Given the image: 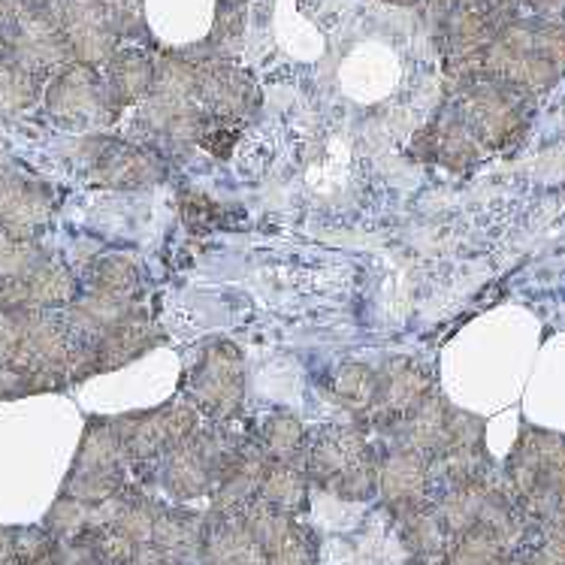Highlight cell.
<instances>
[{
    "instance_id": "1",
    "label": "cell",
    "mask_w": 565,
    "mask_h": 565,
    "mask_svg": "<svg viewBox=\"0 0 565 565\" xmlns=\"http://www.w3.org/2000/svg\"><path fill=\"white\" fill-rule=\"evenodd\" d=\"M0 52L40 79L67 67L61 0H0Z\"/></svg>"
},
{
    "instance_id": "2",
    "label": "cell",
    "mask_w": 565,
    "mask_h": 565,
    "mask_svg": "<svg viewBox=\"0 0 565 565\" xmlns=\"http://www.w3.org/2000/svg\"><path fill=\"white\" fill-rule=\"evenodd\" d=\"M61 28L73 61L100 67L121 40L142 34V0H61Z\"/></svg>"
},
{
    "instance_id": "3",
    "label": "cell",
    "mask_w": 565,
    "mask_h": 565,
    "mask_svg": "<svg viewBox=\"0 0 565 565\" xmlns=\"http://www.w3.org/2000/svg\"><path fill=\"white\" fill-rule=\"evenodd\" d=\"M306 475L345 499H366L379 490V460L358 429H327L306 454Z\"/></svg>"
},
{
    "instance_id": "4",
    "label": "cell",
    "mask_w": 565,
    "mask_h": 565,
    "mask_svg": "<svg viewBox=\"0 0 565 565\" xmlns=\"http://www.w3.org/2000/svg\"><path fill=\"white\" fill-rule=\"evenodd\" d=\"M127 469V454L118 436L116 420L92 417L88 429L79 441L76 460L70 466L61 497L79 499L88 505H97L104 499L116 497L121 490Z\"/></svg>"
},
{
    "instance_id": "5",
    "label": "cell",
    "mask_w": 565,
    "mask_h": 565,
    "mask_svg": "<svg viewBox=\"0 0 565 565\" xmlns=\"http://www.w3.org/2000/svg\"><path fill=\"white\" fill-rule=\"evenodd\" d=\"M46 113L64 127H94L118 118L104 76L79 61H70L52 76L46 85Z\"/></svg>"
},
{
    "instance_id": "6",
    "label": "cell",
    "mask_w": 565,
    "mask_h": 565,
    "mask_svg": "<svg viewBox=\"0 0 565 565\" xmlns=\"http://www.w3.org/2000/svg\"><path fill=\"white\" fill-rule=\"evenodd\" d=\"M116 429L127 460H154L194 436L200 429V408L191 399H173L142 415L116 417Z\"/></svg>"
},
{
    "instance_id": "7",
    "label": "cell",
    "mask_w": 565,
    "mask_h": 565,
    "mask_svg": "<svg viewBox=\"0 0 565 565\" xmlns=\"http://www.w3.org/2000/svg\"><path fill=\"white\" fill-rule=\"evenodd\" d=\"M88 182L97 188H149L163 179L161 154H151L118 139L92 137L79 146Z\"/></svg>"
},
{
    "instance_id": "8",
    "label": "cell",
    "mask_w": 565,
    "mask_h": 565,
    "mask_svg": "<svg viewBox=\"0 0 565 565\" xmlns=\"http://www.w3.org/2000/svg\"><path fill=\"white\" fill-rule=\"evenodd\" d=\"M188 391H191V403L206 415L218 420L236 415L245 396V370L239 351L227 342L209 348L191 372Z\"/></svg>"
},
{
    "instance_id": "9",
    "label": "cell",
    "mask_w": 565,
    "mask_h": 565,
    "mask_svg": "<svg viewBox=\"0 0 565 565\" xmlns=\"http://www.w3.org/2000/svg\"><path fill=\"white\" fill-rule=\"evenodd\" d=\"M55 212V194L43 179L0 161V233L12 239H36Z\"/></svg>"
},
{
    "instance_id": "10",
    "label": "cell",
    "mask_w": 565,
    "mask_h": 565,
    "mask_svg": "<svg viewBox=\"0 0 565 565\" xmlns=\"http://www.w3.org/2000/svg\"><path fill=\"white\" fill-rule=\"evenodd\" d=\"M429 481V460L415 450H393L379 462V493L393 511H415L424 508Z\"/></svg>"
},
{
    "instance_id": "11",
    "label": "cell",
    "mask_w": 565,
    "mask_h": 565,
    "mask_svg": "<svg viewBox=\"0 0 565 565\" xmlns=\"http://www.w3.org/2000/svg\"><path fill=\"white\" fill-rule=\"evenodd\" d=\"M203 565H266V554L245 530L239 514H212L206 520V542H203Z\"/></svg>"
},
{
    "instance_id": "12",
    "label": "cell",
    "mask_w": 565,
    "mask_h": 565,
    "mask_svg": "<svg viewBox=\"0 0 565 565\" xmlns=\"http://www.w3.org/2000/svg\"><path fill=\"white\" fill-rule=\"evenodd\" d=\"M158 345V330L142 315H130L125 323H118L113 333H106L88 354V375L121 370L130 360L142 358L149 348Z\"/></svg>"
},
{
    "instance_id": "13",
    "label": "cell",
    "mask_w": 565,
    "mask_h": 565,
    "mask_svg": "<svg viewBox=\"0 0 565 565\" xmlns=\"http://www.w3.org/2000/svg\"><path fill=\"white\" fill-rule=\"evenodd\" d=\"M429 379L427 372L417 370L415 363L396 360L387 370L379 372V399H375V417L381 420H403L412 408L427 399Z\"/></svg>"
},
{
    "instance_id": "14",
    "label": "cell",
    "mask_w": 565,
    "mask_h": 565,
    "mask_svg": "<svg viewBox=\"0 0 565 565\" xmlns=\"http://www.w3.org/2000/svg\"><path fill=\"white\" fill-rule=\"evenodd\" d=\"M206 520L191 511H158L154 520V535L151 544L161 551L167 559H173L175 565H188L191 559L203 554V542H206Z\"/></svg>"
},
{
    "instance_id": "15",
    "label": "cell",
    "mask_w": 565,
    "mask_h": 565,
    "mask_svg": "<svg viewBox=\"0 0 565 565\" xmlns=\"http://www.w3.org/2000/svg\"><path fill=\"white\" fill-rule=\"evenodd\" d=\"M151 82H154V61L142 49H118L116 55L106 61V92L118 113L149 97Z\"/></svg>"
},
{
    "instance_id": "16",
    "label": "cell",
    "mask_w": 565,
    "mask_h": 565,
    "mask_svg": "<svg viewBox=\"0 0 565 565\" xmlns=\"http://www.w3.org/2000/svg\"><path fill=\"white\" fill-rule=\"evenodd\" d=\"M450 408L441 399H424L399 420V439L405 450H415L424 457H439L448 441Z\"/></svg>"
},
{
    "instance_id": "17",
    "label": "cell",
    "mask_w": 565,
    "mask_h": 565,
    "mask_svg": "<svg viewBox=\"0 0 565 565\" xmlns=\"http://www.w3.org/2000/svg\"><path fill=\"white\" fill-rule=\"evenodd\" d=\"M309 497V475L300 472L297 466H285V462H273L264 475V484L257 499H264L266 505H273L281 514H297L306 505Z\"/></svg>"
},
{
    "instance_id": "18",
    "label": "cell",
    "mask_w": 565,
    "mask_h": 565,
    "mask_svg": "<svg viewBox=\"0 0 565 565\" xmlns=\"http://www.w3.org/2000/svg\"><path fill=\"white\" fill-rule=\"evenodd\" d=\"M260 450L273 462H294L306 457V429L294 415L288 412H278L264 424V436H260Z\"/></svg>"
},
{
    "instance_id": "19",
    "label": "cell",
    "mask_w": 565,
    "mask_h": 565,
    "mask_svg": "<svg viewBox=\"0 0 565 565\" xmlns=\"http://www.w3.org/2000/svg\"><path fill=\"white\" fill-rule=\"evenodd\" d=\"M40 76L0 52V116H22L40 97Z\"/></svg>"
},
{
    "instance_id": "20",
    "label": "cell",
    "mask_w": 565,
    "mask_h": 565,
    "mask_svg": "<svg viewBox=\"0 0 565 565\" xmlns=\"http://www.w3.org/2000/svg\"><path fill=\"white\" fill-rule=\"evenodd\" d=\"M333 396L351 412L366 415L379 399V372H372L363 363H348L333 375Z\"/></svg>"
},
{
    "instance_id": "21",
    "label": "cell",
    "mask_w": 565,
    "mask_h": 565,
    "mask_svg": "<svg viewBox=\"0 0 565 565\" xmlns=\"http://www.w3.org/2000/svg\"><path fill=\"white\" fill-rule=\"evenodd\" d=\"M487 490L490 487L484 481H475V484L454 487L445 502L439 508V520L445 532L450 535H462L478 526V518H481V505H484Z\"/></svg>"
},
{
    "instance_id": "22",
    "label": "cell",
    "mask_w": 565,
    "mask_h": 565,
    "mask_svg": "<svg viewBox=\"0 0 565 565\" xmlns=\"http://www.w3.org/2000/svg\"><path fill=\"white\" fill-rule=\"evenodd\" d=\"M239 518H243L245 530L252 532L254 542L264 547V554L276 551L278 544L288 539V532L294 530V518H290V514H281V511H276L273 505H266L264 499H254L252 505L245 508Z\"/></svg>"
},
{
    "instance_id": "23",
    "label": "cell",
    "mask_w": 565,
    "mask_h": 565,
    "mask_svg": "<svg viewBox=\"0 0 565 565\" xmlns=\"http://www.w3.org/2000/svg\"><path fill=\"white\" fill-rule=\"evenodd\" d=\"M43 526H46V532L55 542L82 539V535L92 532V505H88V502H79V499L58 497L55 499V505L46 511Z\"/></svg>"
},
{
    "instance_id": "24",
    "label": "cell",
    "mask_w": 565,
    "mask_h": 565,
    "mask_svg": "<svg viewBox=\"0 0 565 565\" xmlns=\"http://www.w3.org/2000/svg\"><path fill=\"white\" fill-rule=\"evenodd\" d=\"M448 565H505V544L481 526L457 535Z\"/></svg>"
},
{
    "instance_id": "25",
    "label": "cell",
    "mask_w": 565,
    "mask_h": 565,
    "mask_svg": "<svg viewBox=\"0 0 565 565\" xmlns=\"http://www.w3.org/2000/svg\"><path fill=\"white\" fill-rule=\"evenodd\" d=\"M399 518H403L405 544L417 556H433L445 547V535L448 532L441 526L439 514H429L427 508H415V511H405Z\"/></svg>"
},
{
    "instance_id": "26",
    "label": "cell",
    "mask_w": 565,
    "mask_h": 565,
    "mask_svg": "<svg viewBox=\"0 0 565 565\" xmlns=\"http://www.w3.org/2000/svg\"><path fill=\"white\" fill-rule=\"evenodd\" d=\"M43 257L46 252L36 245V239H12L7 233H0V288L28 276Z\"/></svg>"
},
{
    "instance_id": "27",
    "label": "cell",
    "mask_w": 565,
    "mask_h": 565,
    "mask_svg": "<svg viewBox=\"0 0 565 565\" xmlns=\"http://www.w3.org/2000/svg\"><path fill=\"white\" fill-rule=\"evenodd\" d=\"M139 288V269L127 257H104L97 260L92 269V290H104V294H116L134 300Z\"/></svg>"
},
{
    "instance_id": "28",
    "label": "cell",
    "mask_w": 565,
    "mask_h": 565,
    "mask_svg": "<svg viewBox=\"0 0 565 565\" xmlns=\"http://www.w3.org/2000/svg\"><path fill=\"white\" fill-rule=\"evenodd\" d=\"M158 511L161 508H154L146 499H125V508H121V514H118L116 526L113 530L121 532L127 542L134 544H149L151 535H154V520H158Z\"/></svg>"
},
{
    "instance_id": "29",
    "label": "cell",
    "mask_w": 565,
    "mask_h": 565,
    "mask_svg": "<svg viewBox=\"0 0 565 565\" xmlns=\"http://www.w3.org/2000/svg\"><path fill=\"white\" fill-rule=\"evenodd\" d=\"M55 551V539L49 535L46 526H15L12 530V554L15 563L34 565L49 559Z\"/></svg>"
},
{
    "instance_id": "30",
    "label": "cell",
    "mask_w": 565,
    "mask_h": 565,
    "mask_svg": "<svg viewBox=\"0 0 565 565\" xmlns=\"http://www.w3.org/2000/svg\"><path fill=\"white\" fill-rule=\"evenodd\" d=\"M266 565H315V542L309 532L294 523L288 539L266 554Z\"/></svg>"
},
{
    "instance_id": "31",
    "label": "cell",
    "mask_w": 565,
    "mask_h": 565,
    "mask_svg": "<svg viewBox=\"0 0 565 565\" xmlns=\"http://www.w3.org/2000/svg\"><path fill=\"white\" fill-rule=\"evenodd\" d=\"M88 535H92L97 565H130L137 544L127 542L121 532L100 530V532H88Z\"/></svg>"
},
{
    "instance_id": "32",
    "label": "cell",
    "mask_w": 565,
    "mask_h": 565,
    "mask_svg": "<svg viewBox=\"0 0 565 565\" xmlns=\"http://www.w3.org/2000/svg\"><path fill=\"white\" fill-rule=\"evenodd\" d=\"M46 381H40L36 375L15 370L10 363H0V399H22L31 393H49Z\"/></svg>"
},
{
    "instance_id": "33",
    "label": "cell",
    "mask_w": 565,
    "mask_h": 565,
    "mask_svg": "<svg viewBox=\"0 0 565 565\" xmlns=\"http://www.w3.org/2000/svg\"><path fill=\"white\" fill-rule=\"evenodd\" d=\"M49 559H52V565H97L92 535L70 539V542H55V551H52Z\"/></svg>"
},
{
    "instance_id": "34",
    "label": "cell",
    "mask_w": 565,
    "mask_h": 565,
    "mask_svg": "<svg viewBox=\"0 0 565 565\" xmlns=\"http://www.w3.org/2000/svg\"><path fill=\"white\" fill-rule=\"evenodd\" d=\"M542 556L551 565H565V532L563 530H551L547 532V539H544Z\"/></svg>"
},
{
    "instance_id": "35",
    "label": "cell",
    "mask_w": 565,
    "mask_h": 565,
    "mask_svg": "<svg viewBox=\"0 0 565 565\" xmlns=\"http://www.w3.org/2000/svg\"><path fill=\"white\" fill-rule=\"evenodd\" d=\"M15 554H12V530L10 526H0V565L12 563Z\"/></svg>"
},
{
    "instance_id": "36",
    "label": "cell",
    "mask_w": 565,
    "mask_h": 565,
    "mask_svg": "<svg viewBox=\"0 0 565 565\" xmlns=\"http://www.w3.org/2000/svg\"><path fill=\"white\" fill-rule=\"evenodd\" d=\"M547 520L554 523L556 530L565 532V493H563V497H556V502H554V508H551V514H547Z\"/></svg>"
},
{
    "instance_id": "37",
    "label": "cell",
    "mask_w": 565,
    "mask_h": 565,
    "mask_svg": "<svg viewBox=\"0 0 565 565\" xmlns=\"http://www.w3.org/2000/svg\"><path fill=\"white\" fill-rule=\"evenodd\" d=\"M514 565H551V563H547V559H544V556L539 554V556H535V559H530V563H514Z\"/></svg>"
},
{
    "instance_id": "38",
    "label": "cell",
    "mask_w": 565,
    "mask_h": 565,
    "mask_svg": "<svg viewBox=\"0 0 565 565\" xmlns=\"http://www.w3.org/2000/svg\"><path fill=\"white\" fill-rule=\"evenodd\" d=\"M391 3H399V7H415L420 0H391Z\"/></svg>"
},
{
    "instance_id": "39",
    "label": "cell",
    "mask_w": 565,
    "mask_h": 565,
    "mask_svg": "<svg viewBox=\"0 0 565 565\" xmlns=\"http://www.w3.org/2000/svg\"><path fill=\"white\" fill-rule=\"evenodd\" d=\"M34 565H52V559H43V563H34Z\"/></svg>"
},
{
    "instance_id": "40",
    "label": "cell",
    "mask_w": 565,
    "mask_h": 565,
    "mask_svg": "<svg viewBox=\"0 0 565 565\" xmlns=\"http://www.w3.org/2000/svg\"><path fill=\"white\" fill-rule=\"evenodd\" d=\"M3 565H22V563H15V559H12V563H3Z\"/></svg>"
}]
</instances>
